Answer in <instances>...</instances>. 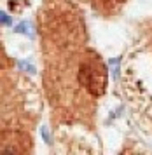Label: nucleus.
<instances>
[{"label": "nucleus", "instance_id": "3", "mask_svg": "<svg viewBox=\"0 0 152 155\" xmlns=\"http://www.w3.org/2000/svg\"><path fill=\"white\" fill-rule=\"evenodd\" d=\"M0 19H2V25L4 26H11V16L7 14V12H0Z\"/></svg>", "mask_w": 152, "mask_h": 155}, {"label": "nucleus", "instance_id": "2", "mask_svg": "<svg viewBox=\"0 0 152 155\" xmlns=\"http://www.w3.org/2000/svg\"><path fill=\"white\" fill-rule=\"evenodd\" d=\"M18 66H19L21 70L28 71V73H37V70H35L33 64H30L28 61H18Z\"/></svg>", "mask_w": 152, "mask_h": 155}, {"label": "nucleus", "instance_id": "1", "mask_svg": "<svg viewBox=\"0 0 152 155\" xmlns=\"http://www.w3.org/2000/svg\"><path fill=\"white\" fill-rule=\"evenodd\" d=\"M16 31H18V33H26V35H33V31H32V25H30L28 21L19 23V25L16 26Z\"/></svg>", "mask_w": 152, "mask_h": 155}, {"label": "nucleus", "instance_id": "4", "mask_svg": "<svg viewBox=\"0 0 152 155\" xmlns=\"http://www.w3.org/2000/svg\"><path fill=\"white\" fill-rule=\"evenodd\" d=\"M42 138H44L46 143H51V136H49V131H47V127L46 126L42 127Z\"/></svg>", "mask_w": 152, "mask_h": 155}]
</instances>
